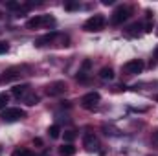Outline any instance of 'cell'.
<instances>
[{"label": "cell", "instance_id": "cell-11", "mask_svg": "<svg viewBox=\"0 0 158 156\" xmlns=\"http://www.w3.org/2000/svg\"><path fill=\"white\" fill-rule=\"evenodd\" d=\"M11 94L15 97H24L26 94H30V84H17V86H13Z\"/></svg>", "mask_w": 158, "mask_h": 156}, {"label": "cell", "instance_id": "cell-16", "mask_svg": "<svg viewBox=\"0 0 158 156\" xmlns=\"http://www.w3.org/2000/svg\"><path fill=\"white\" fill-rule=\"evenodd\" d=\"M11 156H35L30 149H26V147H20V149H15L13 153H11Z\"/></svg>", "mask_w": 158, "mask_h": 156}, {"label": "cell", "instance_id": "cell-27", "mask_svg": "<svg viewBox=\"0 0 158 156\" xmlns=\"http://www.w3.org/2000/svg\"><path fill=\"white\" fill-rule=\"evenodd\" d=\"M110 4H114V0H103V6H110Z\"/></svg>", "mask_w": 158, "mask_h": 156}, {"label": "cell", "instance_id": "cell-26", "mask_svg": "<svg viewBox=\"0 0 158 156\" xmlns=\"http://www.w3.org/2000/svg\"><path fill=\"white\" fill-rule=\"evenodd\" d=\"M33 143H35V145H39V147H42V140H40V138H35V140H33Z\"/></svg>", "mask_w": 158, "mask_h": 156}, {"label": "cell", "instance_id": "cell-28", "mask_svg": "<svg viewBox=\"0 0 158 156\" xmlns=\"http://www.w3.org/2000/svg\"><path fill=\"white\" fill-rule=\"evenodd\" d=\"M83 68H85V70L90 68V61H85V63H83Z\"/></svg>", "mask_w": 158, "mask_h": 156}, {"label": "cell", "instance_id": "cell-6", "mask_svg": "<svg viewBox=\"0 0 158 156\" xmlns=\"http://www.w3.org/2000/svg\"><path fill=\"white\" fill-rule=\"evenodd\" d=\"M99 99H101V96H99L98 92H88V94H85V96L81 97V107L86 109V110H92L94 107H98Z\"/></svg>", "mask_w": 158, "mask_h": 156}, {"label": "cell", "instance_id": "cell-5", "mask_svg": "<svg viewBox=\"0 0 158 156\" xmlns=\"http://www.w3.org/2000/svg\"><path fill=\"white\" fill-rule=\"evenodd\" d=\"M143 61L142 59H131V61H127L125 64H123V72L125 74H129V76H134V74H142V70H143Z\"/></svg>", "mask_w": 158, "mask_h": 156}, {"label": "cell", "instance_id": "cell-15", "mask_svg": "<svg viewBox=\"0 0 158 156\" xmlns=\"http://www.w3.org/2000/svg\"><path fill=\"white\" fill-rule=\"evenodd\" d=\"M22 99H24V103H26V105H30V107H33V105H37V103H39V96H37V94H26Z\"/></svg>", "mask_w": 158, "mask_h": 156}, {"label": "cell", "instance_id": "cell-14", "mask_svg": "<svg viewBox=\"0 0 158 156\" xmlns=\"http://www.w3.org/2000/svg\"><path fill=\"white\" fill-rule=\"evenodd\" d=\"M99 77L103 79V81H110V79L114 77V70L110 66H105V68L99 70Z\"/></svg>", "mask_w": 158, "mask_h": 156}, {"label": "cell", "instance_id": "cell-7", "mask_svg": "<svg viewBox=\"0 0 158 156\" xmlns=\"http://www.w3.org/2000/svg\"><path fill=\"white\" fill-rule=\"evenodd\" d=\"M68 90V86H66V83L64 81H55V83H52V84H48L46 86V94L48 96H61V94H64Z\"/></svg>", "mask_w": 158, "mask_h": 156}, {"label": "cell", "instance_id": "cell-1", "mask_svg": "<svg viewBox=\"0 0 158 156\" xmlns=\"http://www.w3.org/2000/svg\"><path fill=\"white\" fill-rule=\"evenodd\" d=\"M42 26H46V28L55 26V18L50 17V15H35V17L26 20V28L28 30H39Z\"/></svg>", "mask_w": 158, "mask_h": 156}, {"label": "cell", "instance_id": "cell-22", "mask_svg": "<svg viewBox=\"0 0 158 156\" xmlns=\"http://www.w3.org/2000/svg\"><path fill=\"white\" fill-rule=\"evenodd\" d=\"M6 7H7V9H19V7H20V4H19V2H7V4H6Z\"/></svg>", "mask_w": 158, "mask_h": 156}, {"label": "cell", "instance_id": "cell-8", "mask_svg": "<svg viewBox=\"0 0 158 156\" xmlns=\"http://www.w3.org/2000/svg\"><path fill=\"white\" fill-rule=\"evenodd\" d=\"M83 147H85L88 153L99 149V142H98V138L94 136V132H86V134L83 136Z\"/></svg>", "mask_w": 158, "mask_h": 156}, {"label": "cell", "instance_id": "cell-3", "mask_svg": "<svg viewBox=\"0 0 158 156\" xmlns=\"http://www.w3.org/2000/svg\"><path fill=\"white\" fill-rule=\"evenodd\" d=\"M0 117H2L6 123H15V121H20V119L26 117V110H22V109H19V107H9V109L2 110V116Z\"/></svg>", "mask_w": 158, "mask_h": 156}, {"label": "cell", "instance_id": "cell-12", "mask_svg": "<svg viewBox=\"0 0 158 156\" xmlns=\"http://www.w3.org/2000/svg\"><path fill=\"white\" fill-rule=\"evenodd\" d=\"M142 30H143V26H142L140 22H136V24L129 26L125 33H127V37H140V35H142Z\"/></svg>", "mask_w": 158, "mask_h": 156}, {"label": "cell", "instance_id": "cell-13", "mask_svg": "<svg viewBox=\"0 0 158 156\" xmlns=\"http://www.w3.org/2000/svg\"><path fill=\"white\" fill-rule=\"evenodd\" d=\"M76 153H77V149L72 143H66V145H61L59 147V156H74Z\"/></svg>", "mask_w": 158, "mask_h": 156}, {"label": "cell", "instance_id": "cell-25", "mask_svg": "<svg viewBox=\"0 0 158 156\" xmlns=\"http://www.w3.org/2000/svg\"><path fill=\"white\" fill-rule=\"evenodd\" d=\"M153 59H155V61H153V64H156V63H158V46L155 48V51H153Z\"/></svg>", "mask_w": 158, "mask_h": 156}, {"label": "cell", "instance_id": "cell-9", "mask_svg": "<svg viewBox=\"0 0 158 156\" xmlns=\"http://www.w3.org/2000/svg\"><path fill=\"white\" fill-rule=\"evenodd\" d=\"M22 76L20 74V68H9V70H6L4 72V76L0 79V83H9V81H15V79H19Z\"/></svg>", "mask_w": 158, "mask_h": 156}, {"label": "cell", "instance_id": "cell-23", "mask_svg": "<svg viewBox=\"0 0 158 156\" xmlns=\"http://www.w3.org/2000/svg\"><path fill=\"white\" fill-rule=\"evenodd\" d=\"M151 142H153L155 145H158V129H155V130H153V136H151Z\"/></svg>", "mask_w": 158, "mask_h": 156}, {"label": "cell", "instance_id": "cell-2", "mask_svg": "<svg viewBox=\"0 0 158 156\" xmlns=\"http://www.w3.org/2000/svg\"><path fill=\"white\" fill-rule=\"evenodd\" d=\"M105 17L101 15V13H96V15H92L90 18H86L85 20V24H83V30L85 31H88V33H94V31H101L103 28H105Z\"/></svg>", "mask_w": 158, "mask_h": 156}, {"label": "cell", "instance_id": "cell-20", "mask_svg": "<svg viewBox=\"0 0 158 156\" xmlns=\"http://www.w3.org/2000/svg\"><path fill=\"white\" fill-rule=\"evenodd\" d=\"M64 9H66V11H74V9H79V2H66V4H64Z\"/></svg>", "mask_w": 158, "mask_h": 156}, {"label": "cell", "instance_id": "cell-10", "mask_svg": "<svg viewBox=\"0 0 158 156\" xmlns=\"http://www.w3.org/2000/svg\"><path fill=\"white\" fill-rule=\"evenodd\" d=\"M57 35H59L57 31H50V33H46V35H42V37H39V39L35 40V46H37V48H42V46H46V44L53 42Z\"/></svg>", "mask_w": 158, "mask_h": 156}, {"label": "cell", "instance_id": "cell-17", "mask_svg": "<svg viewBox=\"0 0 158 156\" xmlns=\"http://www.w3.org/2000/svg\"><path fill=\"white\" fill-rule=\"evenodd\" d=\"M48 134H50V138L57 140V138L61 136V129H59V125H52V127L48 129Z\"/></svg>", "mask_w": 158, "mask_h": 156}, {"label": "cell", "instance_id": "cell-29", "mask_svg": "<svg viewBox=\"0 0 158 156\" xmlns=\"http://www.w3.org/2000/svg\"><path fill=\"white\" fill-rule=\"evenodd\" d=\"M156 33H158V28H156Z\"/></svg>", "mask_w": 158, "mask_h": 156}, {"label": "cell", "instance_id": "cell-19", "mask_svg": "<svg viewBox=\"0 0 158 156\" xmlns=\"http://www.w3.org/2000/svg\"><path fill=\"white\" fill-rule=\"evenodd\" d=\"M63 136H64V142H66V143H72V142L76 140V136H77V134H76L74 130H66Z\"/></svg>", "mask_w": 158, "mask_h": 156}, {"label": "cell", "instance_id": "cell-4", "mask_svg": "<svg viewBox=\"0 0 158 156\" xmlns=\"http://www.w3.org/2000/svg\"><path fill=\"white\" fill-rule=\"evenodd\" d=\"M129 15H131V9H129V7H125V6H118V7L114 9L112 17H110V24H114V26L123 24V22L129 18Z\"/></svg>", "mask_w": 158, "mask_h": 156}, {"label": "cell", "instance_id": "cell-24", "mask_svg": "<svg viewBox=\"0 0 158 156\" xmlns=\"http://www.w3.org/2000/svg\"><path fill=\"white\" fill-rule=\"evenodd\" d=\"M77 81H83V83H85V81H86V74H85V72H79L77 74Z\"/></svg>", "mask_w": 158, "mask_h": 156}, {"label": "cell", "instance_id": "cell-18", "mask_svg": "<svg viewBox=\"0 0 158 156\" xmlns=\"http://www.w3.org/2000/svg\"><path fill=\"white\" fill-rule=\"evenodd\" d=\"M7 103H9V96L4 92V94H0V110H6L7 109Z\"/></svg>", "mask_w": 158, "mask_h": 156}, {"label": "cell", "instance_id": "cell-21", "mask_svg": "<svg viewBox=\"0 0 158 156\" xmlns=\"http://www.w3.org/2000/svg\"><path fill=\"white\" fill-rule=\"evenodd\" d=\"M7 51H9L7 42H0V55H4V53H7Z\"/></svg>", "mask_w": 158, "mask_h": 156}]
</instances>
